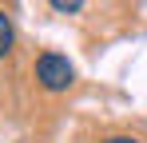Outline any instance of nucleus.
<instances>
[{
  "label": "nucleus",
  "mask_w": 147,
  "mask_h": 143,
  "mask_svg": "<svg viewBox=\"0 0 147 143\" xmlns=\"http://www.w3.org/2000/svg\"><path fill=\"white\" fill-rule=\"evenodd\" d=\"M36 80H40L44 92H64V88H72L76 68L68 64V56H60V52H44V56L36 60Z\"/></svg>",
  "instance_id": "1"
},
{
  "label": "nucleus",
  "mask_w": 147,
  "mask_h": 143,
  "mask_svg": "<svg viewBox=\"0 0 147 143\" xmlns=\"http://www.w3.org/2000/svg\"><path fill=\"white\" fill-rule=\"evenodd\" d=\"M12 44H16V32H12V20H8V12L0 8V60L12 52Z\"/></svg>",
  "instance_id": "2"
},
{
  "label": "nucleus",
  "mask_w": 147,
  "mask_h": 143,
  "mask_svg": "<svg viewBox=\"0 0 147 143\" xmlns=\"http://www.w3.org/2000/svg\"><path fill=\"white\" fill-rule=\"evenodd\" d=\"M52 8H56V12H80L84 4H80V0H52Z\"/></svg>",
  "instance_id": "3"
},
{
  "label": "nucleus",
  "mask_w": 147,
  "mask_h": 143,
  "mask_svg": "<svg viewBox=\"0 0 147 143\" xmlns=\"http://www.w3.org/2000/svg\"><path fill=\"white\" fill-rule=\"evenodd\" d=\"M103 143H139V139H131V135H111V139H103Z\"/></svg>",
  "instance_id": "4"
}]
</instances>
